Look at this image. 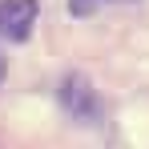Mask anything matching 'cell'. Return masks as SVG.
Masks as SVG:
<instances>
[{
	"label": "cell",
	"instance_id": "cell-2",
	"mask_svg": "<svg viewBox=\"0 0 149 149\" xmlns=\"http://www.w3.org/2000/svg\"><path fill=\"white\" fill-rule=\"evenodd\" d=\"M61 101H65V109H69L73 117H93V109H97L93 89H89L85 77H65V81H61Z\"/></svg>",
	"mask_w": 149,
	"mask_h": 149
},
{
	"label": "cell",
	"instance_id": "cell-1",
	"mask_svg": "<svg viewBox=\"0 0 149 149\" xmlns=\"http://www.w3.org/2000/svg\"><path fill=\"white\" fill-rule=\"evenodd\" d=\"M36 24V0H0V36L24 40Z\"/></svg>",
	"mask_w": 149,
	"mask_h": 149
},
{
	"label": "cell",
	"instance_id": "cell-3",
	"mask_svg": "<svg viewBox=\"0 0 149 149\" xmlns=\"http://www.w3.org/2000/svg\"><path fill=\"white\" fill-rule=\"evenodd\" d=\"M0 77H4V61H0Z\"/></svg>",
	"mask_w": 149,
	"mask_h": 149
}]
</instances>
